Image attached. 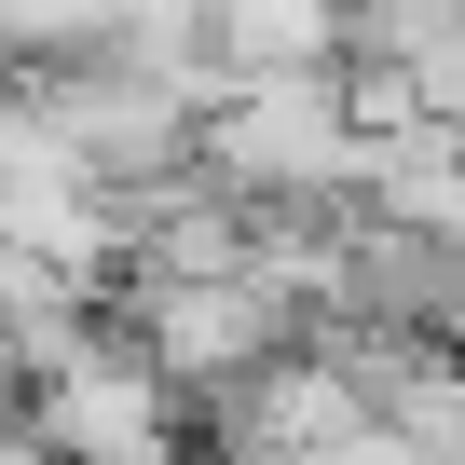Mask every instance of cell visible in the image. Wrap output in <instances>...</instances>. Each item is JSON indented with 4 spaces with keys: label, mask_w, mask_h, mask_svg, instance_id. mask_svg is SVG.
<instances>
[{
    "label": "cell",
    "mask_w": 465,
    "mask_h": 465,
    "mask_svg": "<svg viewBox=\"0 0 465 465\" xmlns=\"http://www.w3.org/2000/svg\"><path fill=\"white\" fill-rule=\"evenodd\" d=\"M178 383L110 329V342H83L69 370H42V411H28V438L55 451V465H178Z\"/></svg>",
    "instance_id": "obj_3"
},
{
    "label": "cell",
    "mask_w": 465,
    "mask_h": 465,
    "mask_svg": "<svg viewBox=\"0 0 465 465\" xmlns=\"http://www.w3.org/2000/svg\"><path fill=\"white\" fill-rule=\"evenodd\" d=\"M356 192H370V219H411V232H451V247H465V124H438V110L370 124Z\"/></svg>",
    "instance_id": "obj_7"
},
{
    "label": "cell",
    "mask_w": 465,
    "mask_h": 465,
    "mask_svg": "<svg viewBox=\"0 0 465 465\" xmlns=\"http://www.w3.org/2000/svg\"><path fill=\"white\" fill-rule=\"evenodd\" d=\"M151 0H0V55H83L110 28H137Z\"/></svg>",
    "instance_id": "obj_8"
},
{
    "label": "cell",
    "mask_w": 465,
    "mask_h": 465,
    "mask_svg": "<svg viewBox=\"0 0 465 465\" xmlns=\"http://www.w3.org/2000/svg\"><path fill=\"white\" fill-rule=\"evenodd\" d=\"M315 315L274 288V274H124V342L178 383V397H219L302 342Z\"/></svg>",
    "instance_id": "obj_2"
},
{
    "label": "cell",
    "mask_w": 465,
    "mask_h": 465,
    "mask_svg": "<svg viewBox=\"0 0 465 465\" xmlns=\"http://www.w3.org/2000/svg\"><path fill=\"white\" fill-rule=\"evenodd\" d=\"M451 302H465L451 232H411V219H356L342 232V288H329L342 329H451Z\"/></svg>",
    "instance_id": "obj_5"
},
{
    "label": "cell",
    "mask_w": 465,
    "mask_h": 465,
    "mask_svg": "<svg viewBox=\"0 0 465 465\" xmlns=\"http://www.w3.org/2000/svg\"><path fill=\"white\" fill-rule=\"evenodd\" d=\"M192 164H205L219 192H247V205H274V192H356L370 124H356L342 55H329V69H232V83L192 110Z\"/></svg>",
    "instance_id": "obj_1"
},
{
    "label": "cell",
    "mask_w": 465,
    "mask_h": 465,
    "mask_svg": "<svg viewBox=\"0 0 465 465\" xmlns=\"http://www.w3.org/2000/svg\"><path fill=\"white\" fill-rule=\"evenodd\" d=\"M342 69H383L411 110L465 124V0H342Z\"/></svg>",
    "instance_id": "obj_6"
},
{
    "label": "cell",
    "mask_w": 465,
    "mask_h": 465,
    "mask_svg": "<svg viewBox=\"0 0 465 465\" xmlns=\"http://www.w3.org/2000/svg\"><path fill=\"white\" fill-rule=\"evenodd\" d=\"M15 370H28V342H15V315H0V411H15Z\"/></svg>",
    "instance_id": "obj_9"
},
{
    "label": "cell",
    "mask_w": 465,
    "mask_h": 465,
    "mask_svg": "<svg viewBox=\"0 0 465 465\" xmlns=\"http://www.w3.org/2000/svg\"><path fill=\"white\" fill-rule=\"evenodd\" d=\"M0 247H28V261H55V274H83V288L124 261V247H110V192L28 124V96L0 110Z\"/></svg>",
    "instance_id": "obj_4"
}]
</instances>
